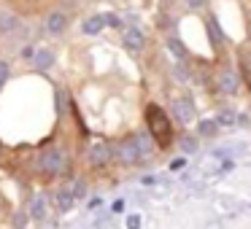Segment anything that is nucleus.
Returning <instances> with one entry per match:
<instances>
[{"mask_svg": "<svg viewBox=\"0 0 251 229\" xmlns=\"http://www.w3.org/2000/svg\"><path fill=\"white\" fill-rule=\"evenodd\" d=\"M146 132L151 135L154 143H159V148L173 146V124H170V116L157 103L146 105Z\"/></svg>", "mask_w": 251, "mask_h": 229, "instance_id": "nucleus-1", "label": "nucleus"}, {"mask_svg": "<svg viewBox=\"0 0 251 229\" xmlns=\"http://www.w3.org/2000/svg\"><path fill=\"white\" fill-rule=\"evenodd\" d=\"M35 167H38V173L44 178H62V175L71 173V154L60 146H49L41 151Z\"/></svg>", "mask_w": 251, "mask_h": 229, "instance_id": "nucleus-2", "label": "nucleus"}, {"mask_svg": "<svg viewBox=\"0 0 251 229\" xmlns=\"http://www.w3.org/2000/svg\"><path fill=\"white\" fill-rule=\"evenodd\" d=\"M111 159H114V146L105 140H92L87 146V164L95 170L105 167V164H111Z\"/></svg>", "mask_w": 251, "mask_h": 229, "instance_id": "nucleus-3", "label": "nucleus"}, {"mask_svg": "<svg viewBox=\"0 0 251 229\" xmlns=\"http://www.w3.org/2000/svg\"><path fill=\"white\" fill-rule=\"evenodd\" d=\"M114 159H116V164H122V167H135V164H141V154H138L135 135H132V137H125V140L116 143Z\"/></svg>", "mask_w": 251, "mask_h": 229, "instance_id": "nucleus-4", "label": "nucleus"}, {"mask_svg": "<svg viewBox=\"0 0 251 229\" xmlns=\"http://www.w3.org/2000/svg\"><path fill=\"white\" fill-rule=\"evenodd\" d=\"M170 116H173V121H178L181 127H186V124H192L195 121V103H192L189 97H173V103H170Z\"/></svg>", "mask_w": 251, "mask_h": 229, "instance_id": "nucleus-5", "label": "nucleus"}, {"mask_svg": "<svg viewBox=\"0 0 251 229\" xmlns=\"http://www.w3.org/2000/svg\"><path fill=\"white\" fill-rule=\"evenodd\" d=\"M122 44H125V49L130 51V54H141V51L146 49V35H143L138 27H130V30H125V35H122Z\"/></svg>", "mask_w": 251, "mask_h": 229, "instance_id": "nucleus-6", "label": "nucleus"}, {"mask_svg": "<svg viewBox=\"0 0 251 229\" xmlns=\"http://www.w3.org/2000/svg\"><path fill=\"white\" fill-rule=\"evenodd\" d=\"M216 89L222 94H235L240 89V78H238V73H232V70H222L216 76Z\"/></svg>", "mask_w": 251, "mask_h": 229, "instance_id": "nucleus-7", "label": "nucleus"}, {"mask_svg": "<svg viewBox=\"0 0 251 229\" xmlns=\"http://www.w3.org/2000/svg\"><path fill=\"white\" fill-rule=\"evenodd\" d=\"M44 27H46V33H49V35H62V33H65V27H68V17L62 11H51V14H46Z\"/></svg>", "mask_w": 251, "mask_h": 229, "instance_id": "nucleus-8", "label": "nucleus"}, {"mask_svg": "<svg viewBox=\"0 0 251 229\" xmlns=\"http://www.w3.org/2000/svg\"><path fill=\"white\" fill-rule=\"evenodd\" d=\"M27 210H30V216H33L35 221H44L46 213H49V194H35L33 200H30Z\"/></svg>", "mask_w": 251, "mask_h": 229, "instance_id": "nucleus-9", "label": "nucleus"}, {"mask_svg": "<svg viewBox=\"0 0 251 229\" xmlns=\"http://www.w3.org/2000/svg\"><path fill=\"white\" fill-rule=\"evenodd\" d=\"M33 65H35V70L46 73L51 65H54V51L51 49H35L33 51Z\"/></svg>", "mask_w": 251, "mask_h": 229, "instance_id": "nucleus-10", "label": "nucleus"}, {"mask_svg": "<svg viewBox=\"0 0 251 229\" xmlns=\"http://www.w3.org/2000/svg\"><path fill=\"white\" fill-rule=\"evenodd\" d=\"M205 27H208V33H211V44L216 46V49H222L224 46V30L219 27V19L213 17V14L205 17Z\"/></svg>", "mask_w": 251, "mask_h": 229, "instance_id": "nucleus-11", "label": "nucleus"}, {"mask_svg": "<svg viewBox=\"0 0 251 229\" xmlns=\"http://www.w3.org/2000/svg\"><path fill=\"white\" fill-rule=\"evenodd\" d=\"M103 27H105L103 14H92V17H87V19H84L81 33H84V35H100V33H103Z\"/></svg>", "mask_w": 251, "mask_h": 229, "instance_id": "nucleus-12", "label": "nucleus"}, {"mask_svg": "<svg viewBox=\"0 0 251 229\" xmlns=\"http://www.w3.org/2000/svg\"><path fill=\"white\" fill-rule=\"evenodd\" d=\"M17 27H19V19H17V14L6 11V8H0V35H11Z\"/></svg>", "mask_w": 251, "mask_h": 229, "instance_id": "nucleus-13", "label": "nucleus"}, {"mask_svg": "<svg viewBox=\"0 0 251 229\" xmlns=\"http://www.w3.org/2000/svg\"><path fill=\"white\" fill-rule=\"evenodd\" d=\"M135 143H138V154H141V162H143L146 157H151L154 146H157V143L151 140V135H149L146 130H143V132H138V135H135Z\"/></svg>", "mask_w": 251, "mask_h": 229, "instance_id": "nucleus-14", "label": "nucleus"}, {"mask_svg": "<svg viewBox=\"0 0 251 229\" xmlns=\"http://www.w3.org/2000/svg\"><path fill=\"white\" fill-rule=\"evenodd\" d=\"M73 205H76V200H73V194H71V186H65V189L57 191V210L68 213Z\"/></svg>", "mask_w": 251, "mask_h": 229, "instance_id": "nucleus-15", "label": "nucleus"}, {"mask_svg": "<svg viewBox=\"0 0 251 229\" xmlns=\"http://www.w3.org/2000/svg\"><path fill=\"white\" fill-rule=\"evenodd\" d=\"M213 121H216V127H235V121H238V114H235L232 108H222V111L216 114V119H213Z\"/></svg>", "mask_w": 251, "mask_h": 229, "instance_id": "nucleus-16", "label": "nucleus"}, {"mask_svg": "<svg viewBox=\"0 0 251 229\" xmlns=\"http://www.w3.org/2000/svg\"><path fill=\"white\" fill-rule=\"evenodd\" d=\"M219 132V127H216V121L213 119H200L197 121V135L200 137H213Z\"/></svg>", "mask_w": 251, "mask_h": 229, "instance_id": "nucleus-17", "label": "nucleus"}, {"mask_svg": "<svg viewBox=\"0 0 251 229\" xmlns=\"http://www.w3.org/2000/svg\"><path fill=\"white\" fill-rule=\"evenodd\" d=\"M168 49H170V51H173V54H176V57H178V60H181V62H184V60H186V46H184V44H181V41H178V38H168Z\"/></svg>", "mask_w": 251, "mask_h": 229, "instance_id": "nucleus-18", "label": "nucleus"}, {"mask_svg": "<svg viewBox=\"0 0 251 229\" xmlns=\"http://www.w3.org/2000/svg\"><path fill=\"white\" fill-rule=\"evenodd\" d=\"M178 148H181L184 154H195V151H197V140H195L192 135H181V137H178Z\"/></svg>", "mask_w": 251, "mask_h": 229, "instance_id": "nucleus-19", "label": "nucleus"}, {"mask_svg": "<svg viewBox=\"0 0 251 229\" xmlns=\"http://www.w3.org/2000/svg\"><path fill=\"white\" fill-rule=\"evenodd\" d=\"M103 22H105V27H122V19L116 17L114 11H105L103 14Z\"/></svg>", "mask_w": 251, "mask_h": 229, "instance_id": "nucleus-20", "label": "nucleus"}, {"mask_svg": "<svg viewBox=\"0 0 251 229\" xmlns=\"http://www.w3.org/2000/svg\"><path fill=\"white\" fill-rule=\"evenodd\" d=\"M8 76H11V65L6 60H0V87H6Z\"/></svg>", "mask_w": 251, "mask_h": 229, "instance_id": "nucleus-21", "label": "nucleus"}, {"mask_svg": "<svg viewBox=\"0 0 251 229\" xmlns=\"http://www.w3.org/2000/svg\"><path fill=\"white\" fill-rule=\"evenodd\" d=\"M84 191H87V183H84V181H76V183H71V194H73V200L84 197Z\"/></svg>", "mask_w": 251, "mask_h": 229, "instance_id": "nucleus-22", "label": "nucleus"}, {"mask_svg": "<svg viewBox=\"0 0 251 229\" xmlns=\"http://www.w3.org/2000/svg\"><path fill=\"white\" fill-rule=\"evenodd\" d=\"M176 81H181V84L189 81V70H186L184 65H176Z\"/></svg>", "mask_w": 251, "mask_h": 229, "instance_id": "nucleus-23", "label": "nucleus"}, {"mask_svg": "<svg viewBox=\"0 0 251 229\" xmlns=\"http://www.w3.org/2000/svg\"><path fill=\"white\" fill-rule=\"evenodd\" d=\"M127 229H141V216H138V213L127 216Z\"/></svg>", "mask_w": 251, "mask_h": 229, "instance_id": "nucleus-24", "label": "nucleus"}, {"mask_svg": "<svg viewBox=\"0 0 251 229\" xmlns=\"http://www.w3.org/2000/svg\"><path fill=\"white\" fill-rule=\"evenodd\" d=\"M184 167H186V159L184 157H178V159L170 162V170H173V173H178V170H184Z\"/></svg>", "mask_w": 251, "mask_h": 229, "instance_id": "nucleus-25", "label": "nucleus"}, {"mask_svg": "<svg viewBox=\"0 0 251 229\" xmlns=\"http://www.w3.org/2000/svg\"><path fill=\"white\" fill-rule=\"evenodd\" d=\"M186 6H189L192 11H200V8H205V0H186Z\"/></svg>", "mask_w": 251, "mask_h": 229, "instance_id": "nucleus-26", "label": "nucleus"}, {"mask_svg": "<svg viewBox=\"0 0 251 229\" xmlns=\"http://www.w3.org/2000/svg\"><path fill=\"white\" fill-rule=\"evenodd\" d=\"M111 213H125V200H114V205H111Z\"/></svg>", "mask_w": 251, "mask_h": 229, "instance_id": "nucleus-27", "label": "nucleus"}, {"mask_svg": "<svg viewBox=\"0 0 251 229\" xmlns=\"http://www.w3.org/2000/svg\"><path fill=\"white\" fill-rule=\"evenodd\" d=\"M235 124H240V127H249L251 121H249V116H246V114H238V121H235Z\"/></svg>", "mask_w": 251, "mask_h": 229, "instance_id": "nucleus-28", "label": "nucleus"}, {"mask_svg": "<svg viewBox=\"0 0 251 229\" xmlns=\"http://www.w3.org/2000/svg\"><path fill=\"white\" fill-rule=\"evenodd\" d=\"M33 46H25V49H22V57H25V60H33Z\"/></svg>", "mask_w": 251, "mask_h": 229, "instance_id": "nucleus-29", "label": "nucleus"}, {"mask_svg": "<svg viewBox=\"0 0 251 229\" xmlns=\"http://www.w3.org/2000/svg\"><path fill=\"white\" fill-rule=\"evenodd\" d=\"M62 105H65V103H62V92H57V114H60V116H62Z\"/></svg>", "mask_w": 251, "mask_h": 229, "instance_id": "nucleus-30", "label": "nucleus"}, {"mask_svg": "<svg viewBox=\"0 0 251 229\" xmlns=\"http://www.w3.org/2000/svg\"><path fill=\"white\" fill-rule=\"evenodd\" d=\"M100 205V197H92V200H89V207H92V210H95V207H98Z\"/></svg>", "mask_w": 251, "mask_h": 229, "instance_id": "nucleus-31", "label": "nucleus"}, {"mask_svg": "<svg viewBox=\"0 0 251 229\" xmlns=\"http://www.w3.org/2000/svg\"><path fill=\"white\" fill-rule=\"evenodd\" d=\"M0 157H3V146H0Z\"/></svg>", "mask_w": 251, "mask_h": 229, "instance_id": "nucleus-32", "label": "nucleus"}]
</instances>
